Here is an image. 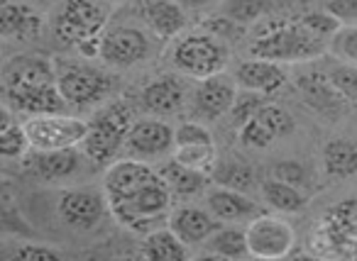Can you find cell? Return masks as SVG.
Here are the masks:
<instances>
[{
    "instance_id": "cb8c5ba5",
    "label": "cell",
    "mask_w": 357,
    "mask_h": 261,
    "mask_svg": "<svg viewBox=\"0 0 357 261\" xmlns=\"http://www.w3.org/2000/svg\"><path fill=\"white\" fill-rule=\"evenodd\" d=\"M139 256L157 259V261H181V259H189L191 249L169 227H157V230L147 232V237L142 242V249H139Z\"/></svg>"
},
{
    "instance_id": "30bf717a",
    "label": "cell",
    "mask_w": 357,
    "mask_h": 261,
    "mask_svg": "<svg viewBox=\"0 0 357 261\" xmlns=\"http://www.w3.org/2000/svg\"><path fill=\"white\" fill-rule=\"evenodd\" d=\"M27 137L32 142V149H69L84 144L89 134V120L74 118L66 113H42L32 115L25 122Z\"/></svg>"
},
{
    "instance_id": "7a4b0ae2",
    "label": "cell",
    "mask_w": 357,
    "mask_h": 261,
    "mask_svg": "<svg viewBox=\"0 0 357 261\" xmlns=\"http://www.w3.org/2000/svg\"><path fill=\"white\" fill-rule=\"evenodd\" d=\"M3 103L27 118L64 113L66 103L56 79V61L40 54H17L3 66Z\"/></svg>"
},
{
    "instance_id": "52a82bcc",
    "label": "cell",
    "mask_w": 357,
    "mask_h": 261,
    "mask_svg": "<svg viewBox=\"0 0 357 261\" xmlns=\"http://www.w3.org/2000/svg\"><path fill=\"white\" fill-rule=\"evenodd\" d=\"M172 61L176 71L191 79H208L225 69L228 64V47L211 30L189 32L174 47Z\"/></svg>"
},
{
    "instance_id": "f546056e",
    "label": "cell",
    "mask_w": 357,
    "mask_h": 261,
    "mask_svg": "<svg viewBox=\"0 0 357 261\" xmlns=\"http://www.w3.org/2000/svg\"><path fill=\"white\" fill-rule=\"evenodd\" d=\"M172 157L178 164L191 168H199L204 173H213L215 164H218V152H215L213 142H196V144H176Z\"/></svg>"
},
{
    "instance_id": "277c9868",
    "label": "cell",
    "mask_w": 357,
    "mask_h": 261,
    "mask_svg": "<svg viewBox=\"0 0 357 261\" xmlns=\"http://www.w3.org/2000/svg\"><path fill=\"white\" fill-rule=\"evenodd\" d=\"M326 40L316 37L301 20L274 22L252 40L250 56L277 61V64H303L326 52Z\"/></svg>"
},
{
    "instance_id": "3957f363",
    "label": "cell",
    "mask_w": 357,
    "mask_h": 261,
    "mask_svg": "<svg viewBox=\"0 0 357 261\" xmlns=\"http://www.w3.org/2000/svg\"><path fill=\"white\" fill-rule=\"evenodd\" d=\"M110 6L105 0H61L54 32L64 45L76 47L86 59L100 56V40L108 30Z\"/></svg>"
},
{
    "instance_id": "8d00e7d4",
    "label": "cell",
    "mask_w": 357,
    "mask_h": 261,
    "mask_svg": "<svg viewBox=\"0 0 357 261\" xmlns=\"http://www.w3.org/2000/svg\"><path fill=\"white\" fill-rule=\"evenodd\" d=\"M238 139H240V144H245V147L267 149L277 137H274V134L269 132V129L264 127V125L259 122L257 118H252L250 122H245L243 127L238 129Z\"/></svg>"
},
{
    "instance_id": "ffe728a7",
    "label": "cell",
    "mask_w": 357,
    "mask_h": 261,
    "mask_svg": "<svg viewBox=\"0 0 357 261\" xmlns=\"http://www.w3.org/2000/svg\"><path fill=\"white\" fill-rule=\"evenodd\" d=\"M206 207L218 217L220 222H243V220H252L255 215H259L255 200L243 191H235L228 186H213L206 191Z\"/></svg>"
},
{
    "instance_id": "d6986e66",
    "label": "cell",
    "mask_w": 357,
    "mask_h": 261,
    "mask_svg": "<svg viewBox=\"0 0 357 261\" xmlns=\"http://www.w3.org/2000/svg\"><path fill=\"white\" fill-rule=\"evenodd\" d=\"M235 81L240 88L259 90V93L274 95L287 86L289 76L282 64L269 59H259V56H250V59L240 61L235 69Z\"/></svg>"
},
{
    "instance_id": "d6a6232c",
    "label": "cell",
    "mask_w": 357,
    "mask_h": 261,
    "mask_svg": "<svg viewBox=\"0 0 357 261\" xmlns=\"http://www.w3.org/2000/svg\"><path fill=\"white\" fill-rule=\"evenodd\" d=\"M255 118H257L277 139H282V137H287V134L294 132V118L284 108H279V105L267 103L257 115H255Z\"/></svg>"
},
{
    "instance_id": "9c48e42d",
    "label": "cell",
    "mask_w": 357,
    "mask_h": 261,
    "mask_svg": "<svg viewBox=\"0 0 357 261\" xmlns=\"http://www.w3.org/2000/svg\"><path fill=\"white\" fill-rule=\"evenodd\" d=\"M154 54H157V37L152 32L132 25H118L103 32L98 59L113 69H130L152 59Z\"/></svg>"
},
{
    "instance_id": "e575fe53",
    "label": "cell",
    "mask_w": 357,
    "mask_h": 261,
    "mask_svg": "<svg viewBox=\"0 0 357 261\" xmlns=\"http://www.w3.org/2000/svg\"><path fill=\"white\" fill-rule=\"evenodd\" d=\"M298 20L303 22V25L308 27V30L313 32L316 37H321V40H333V37L337 35V32L342 30V22L337 20L335 15H331L328 10H313V13H306V15H301Z\"/></svg>"
},
{
    "instance_id": "d4e9b609",
    "label": "cell",
    "mask_w": 357,
    "mask_h": 261,
    "mask_svg": "<svg viewBox=\"0 0 357 261\" xmlns=\"http://www.w3.org/2000/svg\"><path fill=\"white\" fill-rule=\"evenodd\" d=\"M323 168L331 178L357 176V142L352 139H331L323 147Z\"/></svg>"
},
{
    "instance_id": "83f0119b",
    "label": "cell",
    "mask_w": 357,
    "mask_h": 261,
    "mask_svg": "<svg viewBox=\"0 0 357 261\" xmlns=\"http://www.w3.org/2000/svg\"><path fill=\"white\" fill-rule=\"evenodd\" d=\"M211 178H213V183H218V186H228V188H235V191H243V193H248L250 188H255V168L250 166L245 159L233 157V154L218 159Z\"/></svg>"
},
{
    "instance_id": "6da1fadb",
    "label": "cell",
    "mask_w": 357,
    "mask_h": 261,
    "mask_svg": "<svg viewBox=\"0 0 357 261\" xmlns=\"http://www.w3.org/2000/svg\"><path fill=\"white\" fill-rule=\"evenodd\" d=\"M103 191L113 217L130 232L147 235L169 220L174 196L159 168L149 161L132 157L113 161L105 168Z\"/></svg>"
},
{
    "instance_id": "e0dca14e",
    "label": "cell",
    "mask_w": 357,
    "mask_h": 261,
    "mask_svg": "<svg viewBox=\"0 0 357 261\" xmlns=\"http://www.w3.org/2000/svg\"><path fill=\"white\" fill-rule=\"evenodd\" d=\"M167 227L189 246L206 244L211 235L220 227V220L208 210L199 205H178L169 212Z\"/></svg>"
},
{
    "instance_id": "ba28073f",
    "label": "cell",
    "mask_w": 357,
    "mask_h": 261,
    "mask_svg": "<svg viewBox=\"0 0 357 261\" xmlns=\"http://www.w3.org/2000/svg\"><path fill=\"white\" fill-rule=\"evenodd\" d=\"M311 246L321 256H345L357 259V198H347L311 232Z\"/></svg>"
},
{
    "instance_id": "60d3db41",
    "label": "cell",
    "mask_w": 357,
    "mask_h": 261,
    "mask_svg": "<svg viewBox=\"0 0 357 261\" xmlns=\"http://www.w3.org/2000/svg\"><path fill=\"white\" fill-rule=\"evenodd\" d=\"M323 10L335 15L342 25H357V0H323Z\"/></svg>"
},
{
    "instance_id": "484cf974",
    "label": "cell",
    "mask_w": 357,
    "mask_h": 261,
    "mask_svg": "<svg viewBox=\"0 0 357 261\" xmlns=\"http://www.w3.org/2000/svg\"><path fill=\"white\" fill-rule=\"evenodd\" d=\"M206 254L220 256V259H245L250 256L248 227H218L206 239Z\"/></svg>"
},
{
    "instance_id": "1f68e13d",
    "label": "cell",
    "mask_w": 357,
    "mask_h": 261,
    "mask_svg": "<svg viewBox=\"0 0 357 261\" xmlns=\"http://www.w3.org/2000/svg\"><path fill=\"white\" fill-rule=\"evenodd\" d=\"M267 0H228L223 6V17L240 25H250V22H257L267 13Z\"/></svg>"
},
{
    "instance_id": "4dcf8cb0",
    "label": "cell",
    "mask_w": 357,
    "mask_h": 261,
    "mask_svg": "<svg viewBox=\"0 0 357 261\" xmlns=\"http://www.w3.org/2000/svg\"><path fill=\"white\" fill-rule=\"evenodd\" d=\"M269 95L267 93H259V90H250V88H243L238 95H235V103L230 108V120H233L235 127H243L245 122L255 118L264 105L269 103Z\"/></svg>"
},
{
    "instance_id": "4316f807",
    "label": "cell",
    "mask_w": 357,
    "mask_h": 261,
    "mask_svg": "<svg viewBox=\"0 0 357 261\" xmlns=\"http://www.w3.org/2000/svg\"><path fill=\"white\" fill-rule=\"evenodd\" d=\"M259 193H262V200L274 212H298L306 207V196L301 193V188L291 186L287 181H279L274 176L264 178L259 183Z\"/></svg>"
},
{
    "instance_id": "9a60e30c",
    "label": "cell",
    "mask_w": 357,
    "mask_h": 261,
    "mask_svg": "<svg viewBox=\"0 0 357 261\" xmlns=\"http://www.w3.org/2000/svg\"><path fill=\"white\" fill-rule=\"evenodd\" d=\"M142 25L157 40H172L186 30V10L176 0H137L135 8Z\"/></svg>"
},
{
    "instance_id": "2e32d148",
    "label": "cell",
    "mask_w": 357,
    "mask_h": 261,
    "mask_svg": "<svg viewBox=\"0 0 357 261\" xmlns=\"http://www.w3.org/2000/svg\"><path fill=\"white\" fill-rule=\"evenodd\" d=\"M144 113L157 115V118H169L176 115L181 110V105L186 103V84L181 76L176 74H162L157 79H152L142 88L139 95Z\"/></svg>"
},
{
    "instance_id": "8992f818",
    "label": "cell",
    "mask_w": 357,
    "mask_h": 261,
    "mask_svg": "<svg viewBox=\"0 0 357 261\" xmlns=\"http://www.w3.org/2000/svg\"><path fill=\"white\" fill-rule=\"evenodd\" d=\"M56 79L66 108H91L103 103L115 86V79L103 69L79 64L74 59H56Z\"/></svg>"
},
{
    "instance_id": "f35d334b",
    "label": "cell",
    "mask_w": 357,
    "mask_h": 261,
    "mask_svg": "<svg viewBox=\"0 0 357 261\" xmlns=\"http://www.w3.org/2000/svg\"><path fill=\"white\" fill-rule=\"evenodd\" d=\"M333 49L342 56L345 61L357 64V27H342L335 37H333Z\"/></svg>"
},
{
    "instance_id": "7c38bea8",
    "label": "cell",
    "mask_w": 357,
    "mask_h": 261,
    "mask_svg": "<svg viewBox=\"0 0 357 261\" xmlns=\"http://www.w3.org/2000/svg\"><path fill=\"white\" fill-rule=\"evenodd\" d=\"M174 147H176V129L157 115H149L132 122L125 142V154L139 161H157L172 154Z\"/></svg>"
},
{
    "instance_id": "d590c367",
    "label": "cell",
    "mask_w": 357,
    "mask_h": 261,
    "mask_svg": "<svg viewBox=\"0 0 357 261\" xmlns=\"http://www.w3.org/2000/svg\"><path fill=\"white\" fill-rule=\"evenodd\" d=\"M61 251L54 249L50 244H37V242H25V244L15 246V249L8 254L10 261H56L61 259Z\"/></svg>"
},
{
    "instance_id": "f1b7e54d",
    "label": "cell",
    "mask_w": 357,
    "mask_h": 261,
    "mask_svg": "<svg viewBox=\"0 0 357 261\" xmlns=\"http://www.w3.org/2000/svg\"><path fill=\"white\" fill-rule=\"evenodd\" d=\"M32 149V142L27 137L25 125L13 120V110L3 108V125H0V154L6 161L13 159H25Z\"/></svg>"
},
{
    "instance_id": "74e56055",
    "label": "cell",
    "mask_w": 357,
    "mask_h": 261,
    "mask_svg": "<svg viewBox=\"0 0 357 261\" xmlns=\"http://www.w3.org/2000/svg\"><path fill=\"white\" fill-rule=\"evenodd\" d=\"M272 176L279 178V181H287L291 186L301 188L306 183V168H303L301 161H294V159H282L272 166Z\"/></svg>"
},
{
    "instance_id": "603a6c76",
    "label": "cell",
    "mask_w": 357,
    "mask_h": 261,
    "mask_svg": "<svg viewBox=\"0 0 357 261\" xmlns=\"http://www.w3.org/2000/svg\"><path fill=\"white\" fill-rule=\"evenodd\" d=\"M0 32L8 40H30L42 32V17L25 3H3L0 10Z\"/></svg>"
},
{
    "instance_id": "5b68a950",
    "label": "cell",
    "mask_w": 357,
    "mask_h": 261,
    "mask_svg": "<svg viewBox=\"0 0 357 261\" xmlns=\"http://www.w3.org/2000/svg\"><path fill=\"white\" fill-rule=\"evenodd\" d=\"M132 122V108L125 100H113V103L98 108L89 120L84 154L100 166H110L113 161H118V154L125 149Z\"/></svg>"
},
{
    "instance_id": "ac0fdd59",
    "label": "cell",
    "mask_w": 357,
    "mask_h": 261,
    "mask_svg": "<svg viewBox=\"0 0 357 261\" xmlns=\"http://www.w3.org/2000/svg\"><path fill=\"white\" fill-rule=\"evenodd\" d=\"M296 88H298V93H301L303 103L311 110H316V113L326 115V118H337L347 103V100L337 93L333 81L328 79V71L326 74H321V71L301 74L296 79Z\"/></svg>"
},
{
    "instance_id": "44dd1931",
    "label": "cell",
    "mask_w": 357,
    "mask_h": 261,
    "mask_svg": "<svg viewBox=\"0 0 357 261\" xmlns=\"http://www.w3.org/2000/svg\"><path fill=\"white\" fill-rule=\"evenodd\" d=\"M79 166H81L79 147L47 149V152L35 149V154L27 159V171L32 176L42 178V181H66V178H71L79 171Z\"/></svg>"
},
{
    "instance_id": "8fae6325",
    "label": "cell",
    "mask_w": 357,
    "mask_h": 261,
    "mask_svg": "<svg viewBox=\"0 0 357 261\" xmlns=\"http://www.w3.org/2000/svg\"><path fill=\"white\" fill-rule=\"evenodd\" d=\"M248 244L250 256L257 259H282L291 254L296 244V232L279 215H255L248 222Z\"/></svg>"
},
{
    "instance_id": "5bb4252c",
    "label": "cell",
    "mask_w": 357,
    "mask_h": 261,
    "mask_svg": "<svg viewBox=\"0 0 357 261\" xmlns=\"http://www.w3.org/2000/svg\"><path fill=\"white\" fill-rule=\"evenodd\" d=\"M235 84L238 81L230 79L223 71L215 76H208V79H199V86L194 90V100H191L196 118L213 122V120L228 115L235 103V95H238V86Z\"/></svg>"
},
{
    "instance_id": "b9f144b4",
    "label": "cell",
    "mask_w": 357,
    "mask_h": 261,
    "mask_svg": "<svg viewBox=\"0 0 357 261\" xmlns=\"http://www.w3.org/2000/svg\"><path fill=\"white\" fill-rule=\"evenodd\" d=\"M176 3L184 8V10H199V8H206L208 3H213V0H176Z\"/></svg>"
},
{
    "instance_id": "4fadbf2b",
    "label": "cell",
    "mask_w": 357,
    "mask_h": 261,
    "mask_svg": "<svg viewBox=\"0 0 357 261\" xmlns=\"http://www.w3.org/2000/svg\"><path fill=\"white\" fill-rule=\"evenodd\" d=\"M108 210L110 205L105 191L91 186L66 188L56 203V212H59L61 222L74 227V230H93Z\"/></svg>"
},
{
    "instance_id": "7402d4cb",
    "label": "cell",
    "mask_w": 357,
    "mask_h": 261,
    "mask_svg": "<svg viewBox=\"0 0 357 261\" xmlns=\"http://www.w3.org/2000/svg\"><path fill=\"white\" fill-rule=\"evenodd\" d=\"M159 173H162V178L167 181L172 196L181 198V200H189V198H196V196H206V191L213 186L211 173L184 166V164H178L174 157L169 159L167 164L159 166Z\"/></svg>"
},
{
    "instance_id": "ab89813d",
    "label": "cell",
    "mask_w": 357,
    "mask_h": 261,
    "mask_svg": "<svg viewBox=\"0 0 357 261\" xmlns=\"http://www.w3.org/2000/svg\"><path fill=\"white\" fill-rule=\"evenodd\" d=\"M196 142H213V134L201 122H181L176 127V144H196Z\"/></svg>"
},
{
    "instance_id": "836d02e7",
    "label": "cell",
    "mask_w": 357,
    "mask_h": 261,
    "mask_svg": "<svg viewBox=\"0 0 357 261\" xmlns=\"http://www.w3.org/2000/svg\"><path fill=\"white\" fill-rule=\"evenodd\" d=\"M328 79L337 88V93L347 100V103H357V64L347 61V64H335L328 71Z\"/></svg>"
}]
</instances>
